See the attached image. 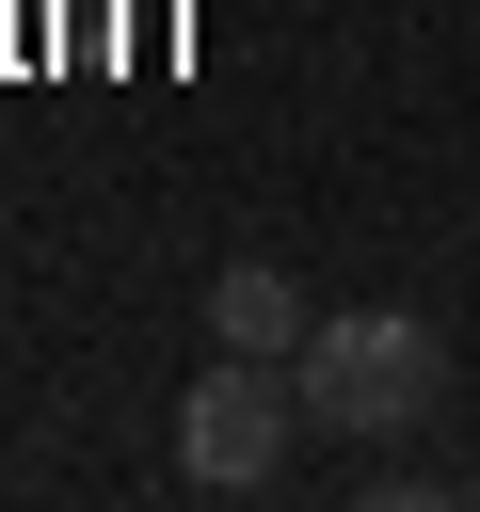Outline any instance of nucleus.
<instances>
[{
	"mask_svg": "<svg viewBox=\"0 0 480 512\" xmlns=\"http://www.w3.org/2000/svg\"><path fill=\"white\" fill-rule=\"evenodd\" d=\"M208 336H224V352H272V368H288V352H304L320 320H304V288H288L272 256H224V272H208Z\"/></svg>",
	"mask_w": 480,
	"mask_h": 512,
	"instance_id": "nucleus-3",
	"label": "nucleus"
},
{
	"mask_svg": "<svg viewBox=\"0 0 480 512\" xmlns=\"http://www.w3.org/2000/svg\"><path fill=\"white\" fill-rule=\"evenodd\" d=\"M288 384H304V416H320V432L384 448V432L448 416V336H432L416 304H352V320H320V336L288 352Z\"/></svg>",
	"mask_w": 480,
	"mask_h": 512,
	"instance_id": "nucleus-1",
	"label": "nucleus"
},
{
	"mask_svg": "<svg viewBox=\"0 0 480 512\" xmlns=\"http://www.w3.org/2000/svg\"><path fill=\"white\" fill-rule=\"evenodd\" d=\"M304 432H320V416H304V384H288L272 352H224V368L176 400V464H192L208 496H256V480H272Z\"/></svg>",
	"mask_w": 480,
	"mask_h": 512,
	"instance_id": "nucleus-2",
	"label": "nucleus"
}]
</instances>
